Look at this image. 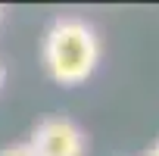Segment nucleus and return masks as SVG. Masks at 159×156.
Returning <instances> with one entry per match:
<instances>
[{"mask_svg": "<svg viewBox=\"0 0 159 156\" xmlns=\"http://www.w3.org/2000/svg\"><path fill=\"white\" fill-rule=\"evenodd\" d=\"M31 150L38 156H84L88 137L69 116H47L31 131Z\"/></svg>", "mask_w": 159, "mask_h": 156, "instance_id": "2", "label": "nucleus"}, {"mask_svg": "<svg viewBox=\"0 0 159 156\" xmlns=\"http://www.w3.org/2000/svg\"><path fill=\"white\" fill-rule=\"evenodd\" d=\"M41 62L47 75L62 88L88 81L100 66V38L88 19L62 16L56 19L41 41Z\"/></svg>", "mask_w": 159, "mask_h": 156, "instance_id": "1", "label": "nucleus"}, {"mask_svg": "<svg viewBox=\"0 0 159 156\" xmlns=\"http://www.w3.org/2000/svg\"><path fill=\"white\" fill-rule=\"evenodd\" d=\"M0 156H38L34 150H31V144L25 140V144H10V147H0Z\"/></svg>", "mask_w": 159, "mask_h": 156, "instance_id": "3", "label": "nucleus"}, {"mask_svg": "<svg viewBox=\"0 0 159 156\" xmlns=\"http://www.w3.org/2000/svg\"><path fill=\"white\" fill-rule=\"evenodd\" d=\"M0 19H3V7H0Z\"/></svg>", "mask_w": 159, "mask_h": 156, "instance_id": "6", "label": "nucleus"}, {"mask_svg": "<svg viewBox=\"0 0 159 156\" xmlns=\"http://www.w3.org/2000/svg\"><path fill=\"white\" fill-rule=\"evenodd\" d=\"M143 156H159V140H156V144H153V147H150V150H147Z\"/></svg>", "mask_w": 159, "mask_h": 156, "instance_id": "4", "label": "nucleus"}, {"mask_svg": "<svg viewBox=\"0 0 159 156\" xmlns=\"http://www.w3.org/2000/svg\"><path fill=\"white\" fill-rule=\"evenodd\" d=\"M3 81H7V69H3V62H0V88H3Z\"/></svg>", "mask_w": 159, "mask_h": 156, "instance_id": "5", "label": "nucleus"}]
</instances>
